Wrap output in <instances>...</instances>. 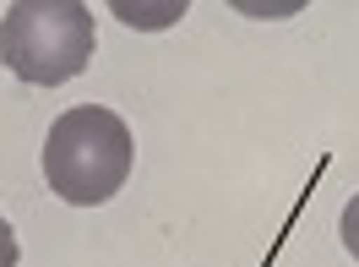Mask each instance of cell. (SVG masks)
<instances>
[{"instance_id": "1", "label": "cell", "mask_w": 359, "mask_h": 267, "mask_svg": "<svg viewBox=\"0 0 359 267\" xmlns=\"http://www.w3.org/2000/svg\"><path fill=\"white\" fill-rule=\"evenodd\" d=\"M131 169H136L131 126L104 104H76L49 126L44 180L71 207H104L131 180Z\"/></svg>"}, {"instance_id": "2", "label": "cell", "mask_w": 359, "mask_h": 267, "mask_svg": "<svg viewBox=\"0 0 359 267\" xmlns=\"http://www.w3.org/2000/svg\"><path fill=\"white\" fill-rule=\"evenodd\" d=\"M93 11L82 0H17L0 22V60L17 82L60 88L93 60Z\"/></svg>"}, {"instance_id": "3", "label": "cell", "mask_w": 359, "mask_h": 267, "mask_svg": "<svg viewBox=\"0 0 359 267\" xmlns=\"http://www.w3.org/2000/svg\"><path fill=\"white\" fill-rule=\"evenodd\" d=\"M343 245L354 251V262H359V191H354V202L343 207Z\"/></svg>"}, {"instance_id": "4", "label": "cell", "mask_w": 359, "mask_h": 267, "mask_svg": "<svg viewBox=\"0 0 359 267\" xmlns=\"http://www.w3.org/2000/svg\"><path fill=\"white\" fill-rule=\"evenodd\" d=\"M0 267H17V235H11L6 213H0Z\"/></svg>"}]
</instances>
